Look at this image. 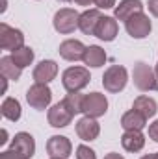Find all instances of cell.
I'll return each instance as SVG.
<instances>
[{
  "mask_svg": "<svg viewBox=\"0 0 158 159\" xmlns=\"http://www.w3.org/2000/svg\"><path fill=\"white\" fill-rule=\"evenodd\" d=\"M132 78H134V85L140 91H156L158 89V78L156 72L143 61L134 65L132 70Z\"/></svg>",
  "mask_w": 158,
  "mask_h": 159,
  "instance_id": "1",
  "label": "cell"
},
{
  "mask_svg": "<svg viewBox=\"0 0 158 159\" xmlns=\"http://www.w3.org/2000/svg\"><path fill=\"white\" fill-rule=\"evenodd\" d=\"M89 70L84 67H69L63 76H62V83L69 93H80L87 83H89Z\"/></svg>",
  "mask_w": 158,
  "mask_h": 159,
  "instance_id": "2",
  "label": "cell"
},
{
  "mask_svg": "<svg viewBox=\"0 0 158 159\" xmlns=\"http://www.w3.org/2000/svg\"><path fill=\"white\" fill-rule=\"evenodd\" d=\"M126 81H128V72L121 65H112L104 72V76H102V85H104V89L108 93H119V91H123L125 85H126Z\"/></svg>",
  "mask_w": 158,
  "mask_h": 159,
  "instance_id": "3",
  "label": "cell"
},
{
  "mask_svg": "<svg viewBox=\"0 0 158 159\" xmlns=\"http://www.w3.org/2000/svg\"><path fill=\"white\" fill-rule=\"evenodd\" d=\"M108 111V100L104 94L101 93H89L84 96V104H82V113L86 117L91 119H99Z\"/></svg>",
  "mask_w": 158,
  "mask_h": 159,
  "instance_id": "4",
  "label": "cell"
},
{
  "mask_svg": "<svg viewBox=\"0 0 158 159\" xmlns=\"http://www.w3.org/2000/svg\"><path fill=\"white\" fill-rule=\"evenodd\" d=\"M78 19L80 15L75 9L63 7V9H60L54 15V20H52L54 22V30L60 32V34H71V32H75L78 28Z\"/></svg>",
  "mask_w": 158,
  "mask_h": 159,
  "instance_id": "5",
  "label": "cell"
},
{
  "mask_svg": "<svg viewBox=\"0 0 158 159\" xmlns=\"http://www.w3.org/2000/svg\"><path fill=\"white\" fill-rule=\"evenodd\" d=\"M50 100H52V91L48 89L47 83H34L26 93V102L34 109H39V111L48 107Z\"/></svg>",
  "mask_w": 158,
  "mask_h": 159,
  "instance_id": "6",
  "label": "cell"
},
{
  "mask_svg": "<svg viewBox=\"0 0 158 159\" xmlns=\"http://www.w3.org/2000/svg\"><path fill=\"white\" fill-rule=\"evenodd\" d=\"M125 28H126L128 35L134 37V39H143V37H147V35L151 34V30H153L149 17H147L143 11L132 15V17L125 22Z\"/></svg>",
  "mask_w": 158,
  "mask_h": 159,
  "instance_id": "7",
  "label": "cell"
},
{
  "mask_svg": "<svg viewBox=\"0 0 158 159\" xmlns=\"http://www.w3.org/2000/svg\"><path fill=\"white\" fill-rule=\"evenodd\" d=\"M21 46H24V35H22V32L17 30V28L7 26L6 22H2L0 24V48L15 52Z\"/></svg>",
  "mask_w": 158,
  "mask_h": 159,
  "instance_id": "8",
  "label": "cell"
},
{
  "mask_svg": "<svg viewBox=\"0 0 158 159\" xmlns=\"http://www.w3.org/2000/svg\"><path fill=\"white\" fill-rule=\"evenodd\" d=\"M71 150H73V144L63 135H52L47 143V152L54 159H67L71 156Z\"/></svg>",
  "mask_w": 158,
  "mask_h": 159,
  "instance_id": "9",
  "label": "cell"
},
{
  "mask_svg": "<svg viewBox=\"0 0 158 159\" xmlns=\"http://www.w3.org/2000/svg\"><path fill=\"white\" fill-rule=\"evenodd\" d=\"M73 117L75 115L67 109V106L63 104V100L58 102L56 106H52L48 109V124L52 128H65V126H69Z\"/></svg>",
  "mask_w": 158,
  "mask_h": 159,
  "instance_id": "10",
  "label": "cell"
},
{
  "mask_svg": "<svg viewBox=\"0 0 158 159\" xmlns=\"http://www.w3.org/2000/svg\"><path fill=\"white\" fill-rule=\"evenodd\" d=\"M11 150H15V152H19L21 156H24L26 159H30L34 156V152H36V141H34V137H32L30 133L21 131V133H17V135L13 137V141H11Z\"/></svg>",
  "mask_w": 158,
  "mask_h": 159,
  "instance_id": "11",
  "label": "cell"
},
{
  "mask_svg": "<svg viewBox=\"0 0 158 159\" xmlns=\"http://www.w3.org/2000/svg\"><path fill=\"white\" fill-rule=\"evenodd\" d=\"M86 48L80 41L77 39H67L60 44V56L67 61H78L84 59V54H86Z\"/></svg>",
  "mask_w": 158,
  "mask_h": 159,
  "instance_id": "12",
  "label": "cell"
},
{
  "mask_svg": "<svg viewBox=\"0 0 158 159\" xmlns=\"http://www.w3.org/2000/svg\"><path fill=\"white\" fill-rule=\"evenodd\" d=\"M102 15H101V9H86L78 19V28L82 34L86 35H95V30H97V24L101 22Z\"/></svg>",
  "mask_w": 158,
  "mask_h": 159,
  "instance_id": "13",
  "label": "cell"
},
{
  "mask_svg": "<svg viewBox=\"0 0 158 159\" xmlns=\"http://www.w3.org/2000/svg\"><path fill=\"white\" fill-rule=\"evenodd\" d=\"M101 133V126L99 122L91 117H84L77 122V135L82 141H95Z\"/></svg>",
  "mask_w": 158,
  "mask_h": 159,
  "instance_id": "14",
  "label": "cell"
},
{
  "mask_svg": "<svg viewBox=\"0 0 158 159\" xmlns=\"http://www.w3.org/2000/svg\"><path fill=\"white\" fill-rule=\"evenodd\" d=\"M58 74V65L52 59H43L39 65L34 69V80L36 83H48L56 78Z\"/></svg>",
  "mask_w": 158,
  "mask_h": 159,
  "instance_id": "15",
  "label": "cell"
},
{
  "mask_svg": "<svg viewBox=\"0 0 158 159\" xmlns=\"http://www.w3.org/2000/svg\"><path fill=\"white\" fill-rule=\"evenodd\" d=\"M141 11H143L141 0H123V2H119V6H116L114 15H116L117 20H125L126 22L132 15L141 13Z\"/></svg>",
  "mask_w": 158,
  "mask_h": 159,
  "instance_id": "16",
  "label": "cell"
},
{
  "mask_svg": "<svg viewBox=\"0 0 158 159\" xmlns=\"http://www.w3.org/2000/svg\"><path fill=\"white\" fill-rule=\"evenodd\" d=\"M117 20L116 17H102L101 22L97 24V30H95V35L101 41H114L117 35Z\"/></svg>",
  "mask_w": 158,
  "mask_h": 159,
  "instance_id": "17",
  "label": "cell"
},
{
  "mask_svg": "<svg viewBox=\"0 0 158 159\" xmlns=\"http://www.w3.org/2000/svg\"><path fill=\"white\" fill-rule=\"evenodd\" d=\"M121 144L126 152H140L143 146H145V135L138 129H132V131H125L123 137H121Z\"/></svg>",
  "mask_w": 158,
  "mask_h": 159,
  "instance_id": "18",
  "label": "cell"
},
{
  "mask_svg": "<svg viewBox=\"0 0 158 159\" xmlns=\"http://www.w3.org/2000/svg\"><path fill=\"white\" fill-rule=\"evenodd\" d=\"M145 124H147V119L141 113H138L136 109H130L121 117V126L125 128V131H132V129L141 131L145 128Z\"/></svg>",
  "mask_w": 158,
  "mask_h": 159,
  "instance_id": "19",
  "label": "cell"
},
{
  "mask_svg": "<svg viewBox=\"0 0 158 159\" xmlns=\"http://www.w3.org/2000/svg\"><path fill=\"white\" fill-rule=\"evenodd\" d=\"M82 61H84L87 67L99 69V67H102L104 61H106V52H104L101 46L91 44V46L86 48V54H84V59H82Z\"/></svg>",
  "mask_w": 158,
  "mask_h": 159,
  "instance_id": "20",
  "label": "cell"
},
{
  "mask_svg": "<svg viewBox=\"0 0 158 159\" xmlns=\"http://www.w3.org/2000/svg\"><path fill=\"white\" fill-rule=\"evenodd\" d=\"M132 109H136L138 113H141L145 119H151V117L156 115L158 106H156V102H155L153 98H149V96H138V98L134 100Z\"/></svg>",
  "mask_w": 158,
  "mask_h": 159,
  "instance_id": "21",
  "label": "cell"
},
{
  "mask_svg": "<svg viewBox=\"0 0 158 159\" xmlns=\"http://www.w3.org/2000/svg\"><path fill=\"white\" fill-rule=\"evenodd\" d=\"M21 70H22V69L13 61L11 56H4V57L0 59V74H2L4 78L17 81V80L21 78Z\"/></svg>",
  "mask_w": 158,
  "mask_h": 159,
  "instance_id": "22",
  "label": "cell"
},
{
  "mask_svg": "<svg viewBox=\"0 0 158 159\" xmlns=\"http://www.w3.org/2000/svg\"><path fill=\"white\" fill-rule=\"evenodd\" d=\"M0 109H2V117L11 120V122H17L21 119V104H19L17 98H6L2 102Z\"/></svg>",
  "mask_w": 158,
  "mask_h": 159,
  "instance_id": "23",
  "label": "cell"
},
{
  "mask_svg": "<svg viewBox=\"0 0 158 159\" xmlns=\"http://www.w3.org/2000/svg\"><path fill=\"white\" fill-rule=\"evenodd\" d=\"M11 57H13V61H15L21 69H24V67H28V65L34 61V50H32L30 46H21V48H17V50L11 54Z\"/></svg>",
  "mask_w": 158,
  "mask_h": 159,
  "instance_id": "24",
  "label": "cell"
},
{
  "mask_svg": "<svg viewBox=\"0 0 158 159\" xmlns=\"http://www.w3.org/2000/svg\"><path fill=\"white\" fill-rule=\"evenodd\" d=\"M63 104L67 106V109L77 115V113H82V104H84V94L80 93H69L65 98H63Z\"/></svg>",
  "mask_w": 158,
  "mask_h": 159,
  "instance_id": "25",
  "label": "cell"
},
{
  "mask_svg": "<svg viewBox=\"0 0 158 159\" xmlns=\"http://www.w3.org/2000/svg\"><path fill=\"white\" fill-rule=\"evenodd\" d=\"M77 159H97V156H95V152L89 146L80 144L78 148H77Z\"/></svg>",
  "mask_w": 158,
  "mask_h": 159,
  "instance_id": "26",
  "label": "cell"
},
{
  "mask_svg": "<svg viewBox=\"0 0 158 159\" xmlns=\"http://www.w3.org/2000/svg\"><path fill=\"white\" fill-rule=\"evenodd\" d=\"M93 4L97 6V9H110L116 6V0H93Z\"/></svg>",
  "mask_w": 158,
  "mask_h": 159,
  "instance_id": "27",
  "label": "cell"
},
{
  "mask_svg": "<svg viewBox=\"0 0 158 159\" xmlns=\"http://www.w3.org/2000/svg\"><path fill=\"white\" fill-rule=\"evenodd\" d=\"M0 159H26L24 156H21L19 152H15V150H6V152H2L0 154Z\"/></svg>",
  "mask_w": 158,
  "mask_h": 159,
  "instance_id": "28",
  "label": "cell"
},
{
  "mask_svg": "<svg viewBox=\"0 0 158 159\" xmlns=\"http://www.w3.org/2000/svg\"><path fill=\"white\" fill-rule=\"evenodd\" d=\"M149 137H151L155 143H158V120H155V122L149 126Z\"/></svg>",
  "mask_w": 158,
  "mask_h": 159,
  "instance_id": "29",
  "label": "cell"
},
{
  "mask_svg": "<svg viewBox=\"0 0 158 159\" xmlns=\"http://www.w3.org/2000/svg\"><path fill=\"white\" fill-rule=\"evenodd\" d=\"M147 6H149V11H151V13L158 19V0H149V4H147Z\"/></svg>",
  "mask_w": 158,
  "mask_h": 159,
  "instance_id": "30",
  "label": "cell"
},
{
  "mask_svg": "<svg viewBox=\"0 0 158 159\" xmlns=\"http://www.w3.org/2000/svg\"><path fill=\"white\" fill-rule=\"evenodd\" d=\"M77 6H91L93 4V0H73Z\"/></svg>",
  "mask_w": 158,
  "mask_h": 159,
  "instance_id": "31",
  "label": "cell"
},
{
  "mask_svg": "<svg viewBox=\"0 0 158 159\" xmlns=\"http://www.w3.org/2000/svg\"><path fill=\"white\" fill-rule=\"evenodd\" d=\"M104 159H125L123 156H119L116 152H112V154H108V156H104Z\"/></svg>",
  "mask_w": 158,
  "mask_h": 159,
  "instance_id": "32",
  "label": "cell"
},
{
  "mask_svg": "<svg viewBox=\"0 0 158 159\" xmlns=\"http://www.w3.org/2000/svg\"><path fill=\"white\" fill-rule=\"evenodd\" d=\"M6 141H7V131H6V129H2V139H0V144H4Z\"/></svg>",
  "mask_w": 158,
  "mask_h": 159,
  "instance_id": "33",
  "label": "cell"
},
{
  "mask_svg": "<svg viewBox=\"0 0 158 159\" xmlns=\"http://www.w3.org/2000/svg\"><path fill=\"white\" fill-rule=\"evenodd\" d=\"M141 159H156V154H149V156H143Z\"/></svg>",
  "mask_w": 158,
  "mask_h": 159,
  "instance_id": "34",
  "label": "cell"
},
{
  "mask_svg": "<svg viewBox=\"0 0 158 159\" xmlns=\"http://www.w3.org/2000/svg\"><path fill=\"white\" fill-rule=\"evenodd\" d=\"M155 72H156V78H158V65H156V70H155Z\"/></svg>",
  "mask_w": 158,
  "mask_h": 159,
  "instance_id": "35",
  "label": "cell"
},
{
  "mask_svg": "<svg viewBox=\"0 0 158 159\" xmlns=\"http://www.w3.org/2000/svg\"><path fill=\"white\" fill-rule=\"evenodd\" d=\"M60 2H67V0H60Z\"/></svg>",
  "mask_w": 158,
  "mask_h": 159,
  "instance_id": "36",
  "label": "cell"
},
{
  "mask_svg": "<svg viewBox=\"0 0 158 159\" xmlns=\"http://www.w3.org/2000/svg\"><path fill=\"white\" fill-rule=\"evenodd\" d=\"M156 159H158V152H156Z\"/></svg>",
  "mask_w": 158,
  "mask_h": 159,
  "instance_id": "37",
  "label": "cell"
},
{
  "mask_svg": "<svg viewBox=\"0 0 158 159\" xmlns=\"http://www.w3.org/2000/svg\"><path fill=\"white\" fill-rule=\"evenodd\" d=\"M50 159H54V157H50Z\"/></svg>",
  "mask_w": 158,
  "mask_h": 159,
  "instance_id": "38",
  "label": "cell"
}]
</instances>
